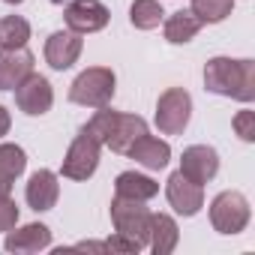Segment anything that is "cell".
<instances>
[{
    "label": "cell",
    "instance_id": "23",
    "mask_svg": "<svg viewBox=\"0 0 255 255\" xmlns=\"http://www.w3.org/2000/svg\"><path fill=\"white\" fill-rule=\"evenodd\" d=\"M27 165V156L18 144H0V177L3 180H15Z\"/></svg>",
    "mask_w": 255,
    "mask_h": 255
},
{
    "label": "cell",
    "instance_id": "17",
    "mask_svg": "<svg viewBox=\"0 0 255 255\" xmlns=\"http://www.w3.org/2000/svg\"><path fill=\"white\" fill-rule=\"evenodd\" d=\"M177 240H180L177 222L168 213H153L150 216V237H147V243L153 246V252L156 255H168V252H174Z\"/></svg>",
    "mask_w": 255,
    "mask_h": 255
},
{
    "label": "cell",
    "instance_id": "10",
    "mask_svg": "<svg viewBox=\"0 0 255 255\" xmlns=\"http://www.w3.org/2000/svg\"><path fill=\"white\" fill-rule=\"evenodd\" d=\"M219 171V153L207 144H192L183 150V159H180V174L189 177L192 183L204 186L207 180H213Z\"/></svg>",
    "mask_w": 255,
    "mask_h": 255
},
{
    "label": "cell",
    "instance_id": "25",
    "mask_svg": "<svg viewBox=\"0 0 255 255\" xmlns=\"http://www.w3.org/2000/svg\"><path fill=\"white\" fill-rule=\"evenodd\" d=\"M18 222V204L6 195V198H0V231H9L15 228Z\"/></svg>",
    "mask_w": 255,
    "mask_h": 255
},
{
    "label": "cell",
    "instance_id": "19",
    "mask_svg": "<svg viewBox=\"0 0 255 255\" xmlns=\"http://www.w3.org/2000/svg\"><path fill=\"white\" fill-rule=\"evenodd\" d=\"M201 30V21L192 15V12H174L168 21H165V39L171 45H186L189 39H195V33Z\"/></svg>",
    "mask_w": 255,
    "mask_h": 255
},
{
    "label": "cell",
    "instance_id": "27",
    "mask_svg": "<svg viewBox=\"0 0 255 255\" xmlns=\"http://www.w3.org/2000/svg\"><path fill=\"white\" fill-rule=\"evenodd\" d=\"M9 123H12V120H9V111L0 105V135H6V132H9Z\"/></svg>",
    "mask_w": 255,
    "mask_h": 255
},
{
    "label": "cell",
    "instance_id": "18",
    "mask_svg": "<svg viewBox=\"0 0 255 255\" xmlns=\"http://www.w3.org/2000/svg\"><path fill=\"white\" fill-rule=\"evenodd\" d=\"M114 192H117L120 198H132V201H150V198L159 192V186H156L150 177H144V174L123 171V174H117Z\"/></svg>",
    "mask_w": 255,
    "mask_h": 255
},
{
    "label": "cell",
    "instance_id": "2",
    "mask_svg": "<svg viewBox=\"0 0 255 255\" xmlns=\"http://www.w3.org/2000/svg\"><path fill=\"white\" fill-rule=\"evenodd\" d=\"M204 87L210 93H219V96L252 102L255 99V63L252 60L213 57L204 66Z\"/></svg>",
    "mask_w": 255,
    "mask_h": 255
},
{
    "label": "cell",
    "instance_id": "11",
    "mask_svg": "<svg viewBox=\"0 0 255 255\" xmlns=\"http://www.w3.org/2000/svg\"><path fill=\"white\" fill-rule=\"evenodd\" d=\"M165 195L168 204L180 213V216H195L204 207V189L198 183H192L189 177H183L180 171H174L165 183Z\"/></svg>",
    "mask_w": 255,
    "mask_h": 255
},
{
    "label": "cell",
    "instance_id": "22",
    "mask_svg": "<svg viewBox=\"0 0 255 255\" xmlns=\"http://www.w3.org/2000/svg\"><path fill=\"white\" fill-rule=\"evenodd\" d=\"M234 9V0H192V15L201 21V24H216V21H225Z\"/></svg>",
    "mask_w": 255,
    "mask_h": 255
},
{
    "label": "cell",
    "instance_id": "21",
    "mask_svg": "<svg viewBox=\"0 0 255 255\" xmlns=\"http://www.w3.org/2000/svg\"><path fill=\"white\" fill-rule=\"evenodd\" d=\"M162 6L159 0H135V3L129 6V21L138 27V30H153L162 24Z\"/></svg>",
    "mask_w": 255,
    "mask_h": 255
},
{
    "label": "cell",
    "instance_id": "8",
    "mask_svg": "<svg viewBox=\"0 0 255 255\" xmlns=\"http://www.w3.org/2000/svg\"><path fill=\"white\" fill-rule=\"evenodd\" d=\"M63 18H66V27L75 33H96L108 24L111 12L99 0H72L63 9Z\"/></svg>",
    "mask_w": 255,
    "mask_h": 255
},
{
    "label": "cell",
    "instance_id": "14",
    "mask_svg": "<svg viewBox=\"0 0 255 255\" xmlns=\"http://www.w3.org/2000/svg\"><path fill=\"white\" fill-rule=\"evenodd\" d=\"M57 195H60V183H57V174H54V171L39 168V171L30 174L27 189H24V198H27V204H30L36 213L51 210V207L57 204Z\"/></svg>",
    "mask_w": 255,
    "mask_h": 255
},
{
    "label": "cell",
    "instance_id": "15",
    "mask_svg": "<svg viewBox=\"0 0 255 255\" xmlns=\"http://www.w3.org/2000/svg\"><path fill=\"white\" fill-rule=\"evenodd\" d=\"M3 246H6V252H39V249L51 246V231L42 222H30V225H24L18 231L9 228Z\"/></svg>",
    "mask_w": 255,
    "mask_h": 255
},
{
    "label": "cell",
    "instance_id": "16",
    "mask_svg": "<svg viewBox=\"0 0 255 255\" xmlns=\"http://www.w3.org/2000/svg\"><path fill=\"white\" fill-rule=\"evenodd\" d=\"M126 156H132V159H135L138 165H144V168L159 171V168L168 165V159H171V147H168L165 141H159V138L141 135V138L129 147V153H126Z\"/></svg>",
    "mask_w": 255,
    "mask_h": 255
},
{
    "label": "cell",
    "instance_id": "20",
    "mask_svg": "<svg viewBox=\"0 0 255 255\" xmlns=\"http://www.w3.org/2000/svg\"><path fill=\"white\" fill-rule=\"evenodd\" d=\"M30 39V24L21 15L0 18V48H21Z\"/></svg>",
    "mask_w": 255,
    "mask_h": 255
},
{
    "label": "cell",
    "instance_id": "6",
    "mask_svg": "<svg viewBox=\"0 0 255 255\" xmlns=\"http://www.w3.org/2000/svg\"><path fill=\"white\" fill-rule=\"evenodd\" d=\"M192 117V96L183 87H168L156 102V126L165 135H180Z\"/></svg>",
    "mask_w": 255,
    "mask_h": 255
},
{
    "label": "cell",
    "instance_id": "9",
    "mask_svg": "<svg viewBox=\"0 0 255 255\" xmlns=\"http://www.w3.org/2000/svg\"><path fill=\"white\" fill-rule=\"evenodd\" d=\"M15 102H18V108H21L24 114H30V117H42V114L54 105V90H51L48 78L30 72V75L15 87Z\"/></svg>",
    "mask_w": 255,
    "mask_h": 255
},
{
    "label": "cell",
    "instance_id": "4",
    "mask_svg": "<svg viewBox=\"0 0 255 255\" xmlns=\"http://www.w3.org/2000/svg\"><path fill=\"white\" fill-rule=\"evenodd\" d=\"M150 210L144 207V201H132V198H120L114 195L111 201V222H114V231L129 237L135 243H147L150 237Z\"/></svg>",
    "mask_w": 255,
    "mask_h": 255
},
{
    "label": "cell",
    "instance_id": "1",
    "mask_svg": "<svg viewBox=\"0 0 255 255\" xmlns=\"http://www.w3.org/2000/svg\"><path fill=\"white\" fill-rule=\"evenodd\" d=\"M84 132H90L99 144H105L108 150L114 153H129V147L147 135V123L138 117V114H120V111H108V108H99L84 126Z\"/></svg>",
    "mask_w": 255,
    "mask_h": 255
},
{
    "label": "cell",
    "instance_id": "3",
    "mask_svg": "<svg viewBox=\"0 0 255 255\" xmlns=\"http://www.w3.org/2000/svg\"><path fill=\"white\" fill-rule=\"evenodd\" d=\"M114 84H117V78H114V72H111L108 66H90V69H84V72L72 81L69 99H72L75 105L105 108V105L111 102V96H114Z\"/></svg>",
    "mask_w": 255,
    "mask_h": 255
},
{
    "label": "cell",
    "instance_id": "12",
    "mask_svg": "<svg viewBox=\"0 0 255 255\" xmlns=\"http://www.w3.org/2000/svg\"><path fill=\"white\" fill-rule=\"evenodd\" d=\"M81 45H84L81 33H75V30H57V33H51L48 42H45V60H48V66L57 69V72L69 69L78 60Z\"/></svg>",
    "mask_w": 255,
    "mask_h": 255
},
{
    "label": "cell",
    "instance_id": "13",
    "mask_svg": "<svg viewBox=\"0 0 255 255\" xmlns=\"http://www.w3.org/2000/svg\"><path fill=\"white\" fill-rule=\"evenodd\" d=\"M30 72H33V54L24 45L0 51V90H15Z\"/></svg>",
    "mask_w": 255,
    "mask_h": 255
},
{
    "label": "cell",
    "instance_id": "28",
    "mask_svg": "<svg viewBox=\"0 0 255 255\" xmlns=\"http://www.w3.org/2000/svg\"><path fill=\"white\" fill-rule=\"evenodd\" d=\"M9 189H12V183L0 177V198H6V195H9Z\"/></svg>",
    "mask_w": 255,
    "mask_h": 255
},
{
    "label": "cell",
    "instance_id": "5",
    "mask_svg": "<svg viewBox=\"0 0 255 255\" xmlns=\"http://www.w3.org/2000/svg\"><path fill=\"white\" fill-rule=\"evenodd\" d=\"M210 222L219 234H240L249 225V201L246 195L228 189L219 192L210 204Z\"/></svg>",
    "mask_w": 255,
    "mask_h": 255
},
{
    "label": "cell",
    "instance_id": "24",
    "mask_svg": "<svg viewBox=\"0 0 255 255\" xmlns=\"http://www.w3.org/2000/svg\"><path fill=\"white\" fill-rule=\"evenodd\" d=\"M234 132L243 141H255V111H240L234 114Z\"/></svg>",
    "mask_w": 255,
    "mask_h": 255
},
{
    "label": "cell",
    "instance_id": "7",
    "mask_svg": "<svg viewBox=\"0 0 255 255\" xmlns=\"http://www.w3.org/2000/svg\"><path fill=\"white\" fill-rule=\"evenodd\" d=\"M99 147L102 144L90 132L81 129L75 135V141L69 144L66 156H63V165H60L63 177H69V180H87L96 171V165H99Z\"/></svg>",
    "mask_w": 255,
    "mask_h": 255
},
{
    "label": "cell",
    "instance_id": "26",
    "mask_svg": "<svg viewBox=\"0 0 255 255\" xmlns=\"http://www.w3.org/2000/svg\"><path fill=\"white\" fill-rule=\"evenodd\" d=\"M108 252H126V255H132V252H141V243L129 240V237H123V234H114L111 240H105Z\"/></svg>",
    "mask_w": 255,
    "mask_h": 255
},
{
    "label": "cell",
    "instance_id": "29",
    "mask_svg": "<svg viewBox=\"0 0 255 255\" xmlns=\"http://www.w3.org/2000/svg\"><path fill=\"white\" fill-rule=\"evenodd\" d=\"M6 3H24V0H6Z\"/></svg>",
    "mask_w": 255,
    "mask_h": 255
}]
</instances>
